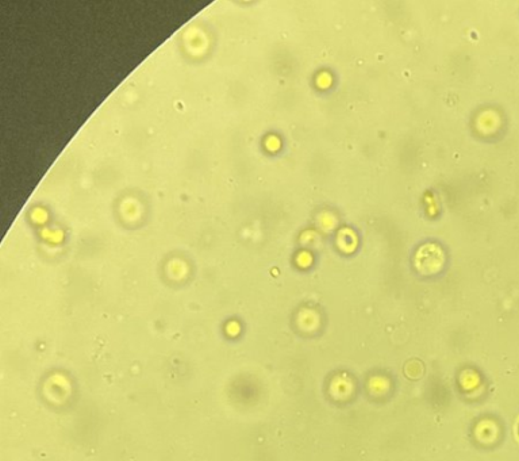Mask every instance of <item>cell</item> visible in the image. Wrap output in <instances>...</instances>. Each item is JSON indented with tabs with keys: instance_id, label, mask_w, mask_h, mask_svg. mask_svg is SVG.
Here are the masks:
<instances>
[{
	"instance_id": "cell-1",
	"label": "cell",
	"mask_w": 519,
	"mask_h": 461,
	"mask_svg": "<svg viewBox=\"0 0 519 461\" xmlns=\"http://www.w3.org/2000/svg\"><path fill=\"white\" fill-rule=\"evenodd\" d=\"M444 262V251L434 243H427L416 253V264L427 272H435Z\"/></svg>"
}]
</instances>
